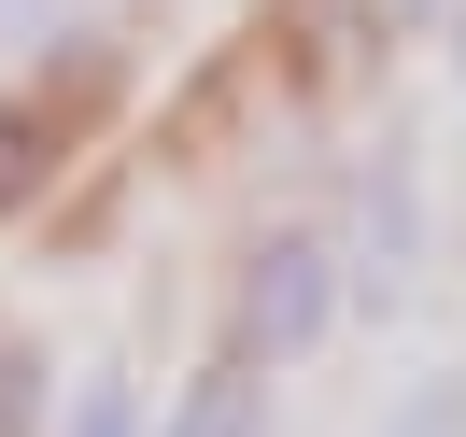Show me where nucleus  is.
<instances>
[{
    "instance_id": "1",
    "label": "nucleus",
    "mask_w": 466,
    "mask_h": 437,
    "mask_svg": "<svg viewBox=\"0 0 466 437\" xmlns=\"http://www.w3.org/2000/svg\"><path fill=\"white\" fill-rule=\"evenodd\" d=\"M339 339V240L325 226H268L227 283V353L240 367H311Z\"/></svg>"
},
{
    "instance_id": "2",
    "label": "nucleus",
    "mask_w": 466,
    "mask_h": 437,
    "mask_svg": "<svg viewBox=\"0 0 466 437\" xmlns=\"http://www.w3.org/2000/svg\"><path fill=\"white\" fill-rule=\"evenodd\" d=\"M156 437H268V367H240V353H212V367L184 381L170 409H156Z\"/></svg>"
},
{
    "instance_id": "3",
    "label": "nucleus",
    "mask_w": 466,
    "mask_h": 437,
    "mask_svg": "<svg viewBox=\"0 0 466 437\" xmlns=\"http://www.w3.org/2000/svg\"><path fill=\"white\" fill-rule=\"evenodd\" d=\"M71 127H86V99H15V85H0V212L43 198V170L71 155Z\"/></svg>"
},
{
    "instance_id": "4",
    "label": "nucleus",
    "mask_w": 466,
    "mask_h": 437,
    "mask_svg": "<svg viewBox=\"0 0 466 437\" xmlns=\"http://www.w3.org/2000/svg\"><path fill=\"white\" fill-rule=\"evenodd\" d=\"M353 226H368V296H396V283H410V254H424V198H410L396 155L368 170V212H353Z\"/></svg>"
},
{
    "instance_id": "5",
    "label": "nucleus",
    "mask_w": 466,
    "mask_h": 437,
    "mask_svg": "<svg viewBox=\"0 0 466 437\" xmlns=\"http://www.w3.org/2000/svg\"><path fill=\"white\" fill-rule=\"evenodd\" d=\"M57 437H156V423H142V381H127L114 353H99V367L71 381V423H57Z\"/></svg>"
},
{
    "instance_id": "6",
    "label": "nucleus",
    "mask_w": 466,
    "mask_h": 437,
    "mask_svg": "<svg viewBox=\"0 0 466 437\" xmlns=\"http://www.w3.org/2000/svg\"><path fill=\"white\" fill-rule=\"evenodd\" d=\"M381 437H466V367H424L396 409H381Z\"/></svg>"
},
{
    "instance_id": "7",
    "label": "nucleus",
    "mask_w": 466,
    "mask_h": 437,
    "mask_svg": "<svg viewBox=\"0 0 466 437\" xmlns=\"http://www.w3.org/2000/svg\"><path fill=\"white\" fill-rule=\"evenodd\" d=\"M29 423H57V395H43V353L0 324V437H29Z\"/></svg>"
},
{
    "instance_id": "8",
    "label": "nucleus",
    "mask_w": 466,
    "mask_h": 437,
    "mask_svg": "<svg viewBox=\"0 0 466 437\" xmlns=\"http://www.w3.org/2000/svg\"><path fill=\"white\" fill-rule=\"evenodd\" d=\"M57 29V0H0V57H15V43H43Z\"/></svg>"
},
{
    "instance_id": "9",
    "label": "nucleus",
    "mask_w": 466,
    "mask_h": 437,
    "mask_svg": "<svg viewBox=\"0 0 466 437\" xmlns=\"http://www.w3.org/2000/svg\"><path fill=\"white\" fill-rule=\"evenodd\" d=\"M381 29H438V15H452V0H368Z\"/></svg>"
}]
</instances>
